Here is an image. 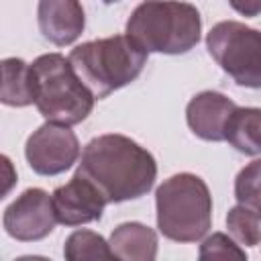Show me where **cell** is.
<instances>
[{
	"label": "cell",
	"mask_w": 261,
	"mask_h": 261,
	"mask_svg": "<svg viewBox=\"0 0 261 261\" xmlns=\"http://www.w3.org/2000/svg\"><path fill=\"white\" fill-rule=\"evenodd\" d=\"M98 188L108 204L145 196L157 179L155 157L137 141L108 133L94 137L82 151L77 171Z\"/></svg>",
	"instance_id": "obj_1"
},
{
	"label": "cell",
	"mask_w": 261,
	"mask_h": 261,
	"mask_svg": "<svg viewBox=\"0 0 261 261\" xmlns=\"http://www.w3.org/2000/svg\"><path fill=\"white\" fill-rule=\"evenodd\" d=\"M200 31L198 8L179 0H145L126 20V35L147 53H188L198 45Z\"/></svg>",
	"instance_id": "obj_2"
},
{
	"label": "cell",
	"mask_w": 261,
	"mask_h": 261,
	"mask_svg": "<svg viewBox=\"0 0 261 261\" xmlns=\"http://www.w3.org/2000/svg\"><path fill=\"white\" fill-rule=\"evenodd\" d=\"M31 86L33 104L47 122L73 126L94 108L96 96L61 53H45L31 63Z\"/></svg>",
	"instance_id": "obj_3"
},
{
	"label": "cell",
	"mask_w": 261,
	"mask_h": 261,
	"mask_svg": "<svg viewBox=\"0 0 261 261\" xmlns=\"http://www.w3.org/2000/svg\"><path fill=\"white\" fill-rule=\"evenodd\" d=\"M147 55L128 35H114L77 45L67 59L88 90L102 100L135 82L147 63Z\"/></svg>",
	"instance_id": "obj_4"
},
{
	"label": "cell",
	"mask_w": 261,
	"mask_h": 261,
	"mask_svg": "<svg viewBox=\"0 0 261 261\" xmlns=\"http://www.w3.org/2000/svg\"><path fill=\"white\" fill-rule=\"evenodd\" d=\"M157 228L175 243H196L212 226V196L194 173H175L155 192Z\"/></svg>",
	"instance_id": "obj_5"
},
{
	"label": "cell",
	"mask_w": 261,
	"mask_h": 261,
	"mask_svg": "<svg viewBox=\"0 0 261 261\" xmlns=\"http://www.w3.org/2000/svg\"><path fill=\"white\" fill-rule=\"evenodd\" d=\"M206 47L234 84L261 88V31L237 20H222L206 35Z\"/></svg>",
	"instance_id": "obj_6"
},
{
	"label": "cell",
	"mask_w": 261,
	"mask_h": 261,
	"mask_svg": "<svg viewBox=\"0 0 261 261\" xmlns=\"http://www.w3.org/2000/svg\"><path fill=\"white\" fill-rule=\"evenodd\" d=\"M24 157L35 173L59 175L80 157L77 135L67 124L45 122L27 139Z\"/></svg>",
	"instance_id": "obj_7"
},
{
	"label": "cell",
	"mask_w": 261,
	"mask_h": 261,
	"mask_svg": "<svg viewBox=\"0 0 261 261\" xmlns=\"http://www.w3.org/2000/svg\"><path fill=\"white\" fill-rule=\"evenodd\" d=\"M53 198L41 188L24 190L2 214V226L16 241H41L53 232L57 224Z\"/></svg>",
	"instance_id": "obj_8"
},
{
	"label": "cell",
	"mask_w": 261,
	"mask_h": 261,
	"mask_svg": "<svg viewBox=\"0 0 261 261\" xmlns=\"http://www.w3.org/2000/svg\"><path fill=\"white\" fill-rule=\"evenodd\" d=\"M57 220L65 226H80L102 218L104 206L108 204L94 184L75 173L67 184L55 188L51 194Z\"/></svg>",
	"instance_id": "obj_9"
},
{
	"label": "cell",
	"mask_w": 261,
	"mask_h": 261,
	"mask_svg": "<svg viewBox=\"0 0 261 261\" xmlns=\"http://www.w3.org/2000/svg\"><path fill=\"white\" fill-rule=\"evenodd\" d=\"M237 104L220 92H200L186 106V120L190 130L204 141H224V128Z\"/></svg>",
	"instance_id": "obj_10"
},
{
	"label": "cell",
	"mask_w": 261,
	"mask_h": 261,
	"mask_svg": "<svg viewBox=\"0 0 261 261\" xmlns=\"http://www.w3.org/2000/svg\"><path fill=\"white\" fill-rule=\"evenodd\" d=\"M37 20L43 37L57 47L71 45L86 24L80 0H39Z\"/></svg>",
	"instance_id": "obj_11"
},
{
	"label": "cell",
	"mask_w": 261,
	"mask_h": 261,
	"mask_svg": "<svg viewBox=\"0 0 261 261\" xmlns=\"http://www.w3.org/2000/svg\"><path fill=\"white\" fill-rule=\"evenodd\" d=\"M110 251L122 261H153L157 257V232L141 222H122L110 234Z\"/></svg>",
	"instance_id": "obj_12"
},
{
	"label": "cell",
	"mask_w": 261,
	"mask_h": 261,
	"mask_svg": "<svg viewBox=\"0 0 261 261\" xmlns=\"http://www.w3.org/2000/svg\"><path fill=\"white\" fill-rule=\"evenodd\" d=\"M224 141H228L239 153L261 155V108L237 106L226 122Z\"/></svg>",
	"instance_id": "obj_13"
},
{
	"label": "cell",
	"mask_w": 261,
	"mask_h": 261,
	"mask_svg": "<svg viewBox=\"0 0 261 261\" xmlns=\"http://www.w3.org/2000/svg\"><path fill=\"white\" fill-rule=\"evenodd\" d=\"M2 104L6 106H29L33 104V86H31V65L18 57L2 59Z\"/></svg>",
	"instance_id": "obj_14"
},
{
	"label": "cell",
	"mask_w": 261,
	"mask_h": 261,
	"mask_svg": "<svg viewBox=\"0 0 261 261\" xmlns=\"http://www.w3.org/2000/svg\"><path fill=\"white\" fill-rule=\"evenodd\" d=\"M63 257L69 261H94V259H112L110 243L94 230H73L63 245Z\"/></svg>",
	"instance_id": "obj_15"
},
{
	"label": "cell",
	"mask_w": 261,
	"mask_h": 261,
	"mask_svg": "<svg viewBox=\"0 0 261 261\" xmlns=\"http://www.w3.org/2000/svg\"><path fill=\"white\" fill-rule=\"evenodd\" d=\"M234 198L261 220V159L247 163L234 177Z\"/></svg>",
	"instance_id": "obj_16"
},
{
	"label": "cell",
	"mask_w": 261,
	"mask_h": 261,
	"mask_svg": "<svg viewBox=\"0 0 261 261\" xmlns=\"http://www.w3.org/2000/svg\"><path fill=\"white\" fill-rule=\"evenodd\" d=\"M226 228L230 237L245 247L261 245V220L245 206L237 204L226 214Z\"/></svg>",
	"instance_id": "obj_17"
},
{
	"label": "cell",
	"mask_w": 261,
	"mask_h": 261,
	"mask_svg": "<svg viewBox=\"0 0 261 261\" xmlns=\"http://www.w3.org/2000/svg\"><path fill=\"white\" fill-rule=\"evenodd\" d=\"M247 259L245 249L241 245L226 237L224 232H214L210 234L202 245H200V259Z\"/></svg>",
	"instance_id": "obj_18"
},
{
	"label": "cell",
	"mask_w": 261,
	"mask_h": 261,
	"mask_svg": "<svg viewBox=\"0 0 261 261\" xmlns=\"http://www.w3.org/2000/svg\"><path fill=\"white\" fill-rule=\"evenodd\" d=\"M232 10L243 16H259L261 14V0H228Z\"/></svg>",
	"instance_id": "obj_19"
},
{
	"label": "cell",
	"mask_w": 261,
	"mask_h": 261,
	"mask_svg": "<svg viewBox=\"0 0 261 261\" xmlns=\"http://www.w3.org/2000/svg\"><path fill=\"white\" fill-rule=\"evenodd\" d=\"M104 4H114V2H118V0H102Z\"/></svg>",
	"instance_id": "obj_20"
}]
</instances>
